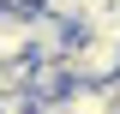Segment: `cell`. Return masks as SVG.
<instances>
[{"mask_svg": "<svg viewBox=\"0 0 120 114\" xmlns=\"http://www.w3.org/2000/svg\"><path fill=\"white\" fill-rule=\"evenodd\" d=\"M66 78L72 84H114L120 78V42H108V36H84L78 30V42L66 48Z\"/></svg>", "mask_w": 120, "mask_h": 114, "instance_id": "obj_1", "label": "cell"}, {"mask_svg": "<svg viewBox=\"0 0 120 114\" xmlns=\"http://www.w3.org/2000/svg\"><path fill=\"white\" fill-rule=\"evenodd\" d=\"M36 114H120V108H114V84H66L60 96L36 102Z\"/></svg>", "mask_w": 120, "mask_h": 114, "instance_id": "obj_2", "label": "cell"}, {"mask_svg": "<svg viewBox=\"0 0 120 114\" xmlns=\"http://www.w3.org/2000/svg\"><path fill=\"white\" fill-rule=\"evenodd\" d=\"M30 18H36V12L0 6V66H24V60H30Z\"/></svg>", "mask_w": 120, "mask_h": 114, "instance_id": "obj_3", "label": "cell"}, {"mask_svg": "<svg viewBox=\"0 0 120 114\" xmlns=\"http://www.w3.org/2000/svg\"><path fill=\"white\" fill-rule=\"evenodd\" d=\"M18 96V78H12V66H0V108Z\"/></svg>", "mask_w": 120, "mask_h": 114, "instance_id": "obj_4", "label": "cell"}]
</instances>
